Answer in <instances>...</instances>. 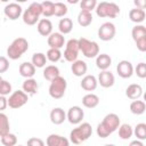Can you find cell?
I'll return each instance as SVG.
<instances>
[{"mask_svg": "<svg viewBox=\"0 0 146 146\" xmlns=\"http://www.w3.org/2000/svg\"><path fill=\"white\" fill-rule=\"evenodd\" d=\"M136 42V46H137V49L139 50V51H146V36L145 38H141V39H139V40H137V41H135Z\"/></svg>", "mask_w": 146, "mask_h": 146, "instance_id": "obj_45", "label": "cell"}, {"mask_svg": "<svg viewBox=\"0 0 146 146\" xmlns=\"http://www.w3.org/2000/svg\"><path fill=\"white\" fill-rule=\"evenodd\" d=\"M79 47H80V51H82V54L87 58H94L99 55V47L95 41H90L86 38H81L79 39Z\"/></svg>", "mask_w": 146, "mask_h": 146, "instance_id": "obj_7", "label": "cell"}, {"mask_svg": "<svg viewBox=\"0 0 146 146\" xmlns=\"http://www.w3.org/2000/svg\"><path fill=\"white\" fill-rule=\"evenodd\" d=\"M1 144L3 146H15L17 144V137L14 133H6L1 136Z\"/></svg>", "mask_w": 146, "mask_h": 146, "instance_id": "obj_34", "label": "cell"}, {"mask_svg": "<svg viewBox=\"0 0 146 146\" xmlns=\"http://www.w3.org/2000/svg\"><path fill=\"white\" fill-rule=\"evenodd\" d=\"M97 79L94 75H86L81 81V88L86 91H94L97 88Z\"/></svg>", "mask_w": 146, "mask_h": 146, "instance_id": "obj_21", "label": "cell"}, {"mask_svg": "<svg viewBox=\"0 0 146 146\" xmlns=\"http://www.w3.org/2000/svg\"><path fill=\"white\" fill-rule=\"evenodd\" d=\"M135 6L139 9H146V0H135Z\"/></svg>", "mask_w": 146, "mask_h": 146, "instance_id": "obj_46", "label": "cell"}, {"mask_svg": "<svg viewBox=\"0 0 146 146\" xmlns=\"http://www.w3.org/2000/svg\"><path fill=\"white\" fill-rule=\"evenodd\" d=\"M144 100H145V103H146V92L144 94Z\"/></svg>", "mask_w": 146, "mask_h": 146, "instance_id": "obj_49", "label": "cell"}, {"mask_svg": "<svg viewBox=\"0 0 146 146\" xmlns=\"http://www.w3.org/2000/svg\"><path fill=\"white\" fill-rule=\"evenodd\" d=\"M43 14L42 9V3L39 2H33L30 5V7L24 11L23 14V22L27 25H34L38 21L39 17Z\"/></svg>", "mask_w": 146, "mask_h": 146, "instance_id": "obj_4", "label": "cell"}, {"mask_svg": "<svg viewBox=\"0 0 146 146\" xmlns=\"http://www.w3.org/2000/svg\"><path fill=\"white\" fill-rule=\"evenodd\" d=\"M66 88H67L66 80L64 78H62V76H58V78H56L55 80H52L50 82L49 95H50V97H52L55 99H59L65 95Z\"/></svg>", "mask_w": 146, "mask_h": 146, "instance_id": "obj_5", "label": "cell"}, {"mask_svg": "<svg viewBox=\"0 0 146 146\" xmlns=\"http://www.w3.org/2000/svg\"><path fill=\"white\" fill-rule=\"evenodd\" d=\"M116 72L121 78L129 79L133 73L132 64L130 62H128V60H121L116 66Z\"/></svg>", "mask_w": 146, "mask_h": 146, "instance_id": "obj_11", "label": "cell"}, {"mask_svg": "<svg viewBox=\"0 0 146 146\" xmlns=\"http://www.w3.org/2000/svg\"><path fill=\"white\" fill-rule=\"evenodd\" d=\"M80 51V47H79V40L76 39H70L66 43V48L64 51V58L67 62L74 63L75 60H78V55Z\"/></svg>", "mask_w": 146, "mask_h": 146, "instance_id": "obj_8", "label": "cell"}, {"mask_svg": "<svg viewBox=\"0 0 146 146\" xmlns=\"http://www.w3.org/2000/svg\"><path fill=\"white\" fill-rule=\"evenodd\" d=\"M117 128H120V117L114 113H110L97 125V135L100 138H106Z\"/></svg>", "mask_w": 146, "mask_h": 146, "instance_id": "obj_1", "label": "cell"}, {"mask_svg": "<svg viewBox=\"0 0 146 146\" xmlns=\"http://www.w3.org/2000/svg\"><path fill=\"white\" fill-rule=\"evenodd\" d=\"M66 116L67 115L65 114L64 110H62L59 107L52 108L51 112H50V121L54 124H62L66 120Z\"/></svg>", "mask_w": 146, "mask_h": 146, "instance_id": "obj_18", "label": "cell"}, {"mask_svg": "<svg viewBox=\"0 0 146 146\" xmlns=\"http://www.w3.org/2000/svg\"><path fill=\"white\" fill-rule=\"evenodd\" d=\"M47 146H70L68 139L65 137H62L59 135H49L47 137Z\"/></svg>", "mask_w": 146, "mask_h": 146, "instance_id": "obj_16", "label": "cell"}, {"mask_svg": "<svg viewBox=\"0 0 146 146\" xmlns=\"http://www.w3.org/2000/svg\"><path fill=\"white\" fill-rule=\"evenodd\" d=\"M125 95L128 98L132 100H137L143 95V88L137 83H132L125 89Z\"/></svg>", "mask_w": 146, "mask_h": 146, "instance_id": "obj_20", "label": "cell"}, {"mask_svg": "<svg viewBox=\"0 0 146 146\" xmlns=\"http://www.w3.org/2000/svg\"><path fill=\"white\" fill-rule=\"evenodd\" d=\"M9 128H10V124H9V121H8V117L1 113L0 114V137L8 133L9 132Z\"/></svg>", "mask_w": 146, "mask_h": 146, "instance_id": "obj_35", "label": "cell"}, {"mask_svg": "<svg viewBox=\"0 0 146 146\" xmlns=\"http://www.w3.org/2000/svg\"><path fill=\"white\" fill-rule=\"evenodd\" d=\"M67 14V7L63 2H56L55 3V16L63 17Z\"/></svg>", "mask_w": 146, "mask_h": 146, "instance_id": "obj_39", "label": "cell"}, {"mask_svg": "<svg viewBox=\"0 0 146 146\" xmlns=\"http://www.w3.org/2000/svg\"><path fill=\"white\" fill-rule=\"evenodd\" d=\"M10 92H11V84L6 80L0 79V95L6 96Z\"/></svg>", "mask_w": 146, "mask_h": 146, "instance_id": "obj_41", "label": "cell"}, {"mask_svg": "<svg viewBox=\"0 0 146 146\" xmlns=\"http://www.w3.org/2000/svg\"><path fill=\"white\" fill-rule=\"evenodd\" d=\"M5 15L11 19V21H15L17 18H19V16L22 15V7L18 5V3H9L5 7Z\"/></svg>", "mask_w": 146, "mask_h": 146, "instance_id": "obj_13", "label": "cell"}, {"mask_svg": "<svg viewBox=\"0 0 146 146\" xmlns=\"http://www.w3.org/2000/svg\"><path fill=\"white\" fill-rule=\"evenodd\" d=\"M71 70H72V73L75 76H82V75H84L87 73L88 66H87V64L83 60H75L72 64Z\"/></svg>", "mask_w": 146, "mask_h": 146, "instance_id": "obj_23", "label": "cell"}, {"mask_svg": "<svg viewBox=\"0 0 146 146\" xmlns=\"http://www.w3.org/2000/svg\"><path fill=\"white\" fill-rule=\"evenodd\" d=\"M27 146H44V141L41 138L32 137L27 140Z\"/></svg>", "mask_w": 146, "mask_h": 146, "instance_id": "obj_43", "label": "cell"}, {"mask_svg": "<svg viewBox=\"0 0 146 146\" xmlns=\"http://www.w3.org/2000/svg\"><path fill=\"white\" fill-rule=\"evenodd\" d=\"M29 49V42L25 38H17L15 39L7 49V55L10 59H18L21 56Z\"/></svg>", "mask_w": 146, "mask_h": 146, "instance_id": "obj_3", "label": "cell"}, {"mask_svg": "<svg viewBox=\"0 0 146 146\" xmlns=\"http://www.w3.org/2000/svg\"><path fill=\"white\" fill-rule=\"evenodd\" d=\"M7 105H8V99H6L5 96H1L0 97V111H3Z\"/></svg>", "mask_w": 146, "mask_h": 146, "instance_id": "obj_47", "label": "cell"}, {"mask_svg": "<svg viewBox=\"0 0 146 146\" xmlns=\"http://www.w3.org/2000/svg\"><path fill=\"white\" fill-rule=\"evenodd\" d=\"M131 35H132V39L135 41L141 39V38H145L146 36V27L143 26V25H137L132 29L131 31Z\"/></svg>", "mask_w": 146, "mask_h": 146, "instance_id": "obj_33", "label": "cell"}, {"mask_svg": "<svg viewBox=\"0 0 146 146\" xmlns=\"http://www.w3.org/2000/svg\"><path fill=\"white\" fill-rule=\"evenodd\" d=\"M114 75L113 73H111L110 71H103L99 73V76H98V82L102 87L104 88H110L114 84Z\"/></svg>", "mask_w": 146, "mask_h": 146, "instance_id": "obj_15", "label": "cell"}, {"mask_svg": "<svg viewBox=\"0 0 146 146\" xmlns=\"http://www.w3.org/2000/svg\"><path fill=\"white\" fill-rule=\"evenodd\" d=\"M129 146H144V144H143L140 140H133V141L130 143Z\"/></svg>", "mask_w": 146, "mask_h": 146, "instance_id": "obj_48", "label": "cell"}, {"mask_svg": "<svg viewBox=\"0 0 146 146\" xmlns=\"http://www.w3.org/2000/svg\"><path fill=\"white\" fill-rule=\"evenodd\" d=\"M135 72H136V74H137L138 78L145 79V78H146V63H139V64L136 66Z\"/></svg>", "mask_w": 146, "mask_h": 146, "instance_id": "obj_42", "label": "cell"}, {"mask_svg": "<svg viewBox=\"0 0 146 146\" xmlns=\"http://www.w3.org/2000/svg\"><path fill=\"white\" fill-rule=\"evenodd\" d=\"M132 133H133V130H132L130 124L124 123V124L120 125V128H119V136H120L121 139H129V138H131Z\"/></svg>", "mask_w": 146, "mask_h": 146, "instance_id": "obj_31", "label": "cell"}, {"mask_svg": "<svg viewBox=\"0 0 146 146\" xmlns=\"http://www.w3.org/2000/svg\"><path fill=\"white\" fill-rule=\"evenodd\" d=\"M18 146H23V145H18Z\"/></svg>", "mask_w": 146, "mask_h": 146, "instance_id": "obj_51", "label": "cell"}, {"mask_svg": "<svg viewBox=\"0 0 146 146\" xmlns=\"http://www.w3.org/2000/svg\"><path fill=\"white\" fill-rule=\"evenodd\" d=\"M60 56H62V52L59 49H49L47 51V59H49L50 62L52 63H56L60 59Z\"/></svg>", "mask_w": 146, "mask_h": 146, "instance_id": "obj_38", "label": "cell"}, {"mask_svg": "<svg viewBox=\"0 0 146 146\" xmlns=\"http://www.w3.org/2000/svg\"><path fill=\"white\" fill-rule=\"evenodd\" d=\"M84 116V113H83V110L79 106H73L68 110L67 112V120L70 121V123L72 124H78L82 121Z\"/></svg>", "mask_w": 146, "mask_h": 146, "instance_id": "obj_12", "label": "cell"}, {"mask_svg": "<svg viewBox=\"0 0 146 146\" xmlns=\"http://www.w3.org/2000/svg\"><path fill=\"white\" fill-rule=\"evenodd\" d=\"M135 136L137 137V139L139 140H145L146 139V123H138L135 127L133 130Z\"/></svg>", "mask_w": 146, "mask_h": 146, "instance_id": "obj_36", "label": "cell"}, {"mask_svg": "<svg viewBox=\"0 0 146 146\" xmlns=\"http://www.w3.org/2000/svg\"><path fill=\"white\" fill-rule=\"evenodd\" d=\"M146 17L145 10L139 9V8H133L129 11V18L133 23H141Z\"/></svg>", "mask_w": 146, "mask_h": 146, "instance_id": "obj_26", "label": "cell"}, {"mask_svg": "<svg viewBox=\"0 0 146 146\" xmlns=\"http://www.w3.org/2000/svg\"><path fill=\"white\" fill-rule=\"evenodd\" d=\"M97 2L96 0H82L80 2V7H81V10H87V11H90L92 9H95Z\"/></svg>", "mask_w": 146, "mask_h": 146, "instance_id": "obj_40", "label": "cell"}, {"mask_svg": "<svg viewBox=\"0 0 146 146\" xmlns=\"http://www.w3.org/2000/svg\"><path fill=\"white\" fill-rule=\"evenodd\" d=\"M105 146H114V145H112V144H107V145H105Z\"/></svg>", "mask_w": 146, "mask_h": 146, "instance_id": "obj_50", "label": "cell"}, {"mask_svg": "<svg viewBox=\"0 0 146 146\" xmlns=\"http://www.w3.org/2000/svg\"><path fill=\"white\" fill-rule=\"evenodd\" d=\"M23 91L30 95H34L38 91V83L34 79H26L23 82Z\"/></svg>", "mask_w": 146, "mask_h": 146, "instance_id": "obj_28", "label": "cell"}, {"mask_svg": "<svg viewBox=\"0 0 146 146\" xmlns=\"http://www.w3.org/2000/svg\"><path fill=\"white\" fill-rule=\"evenodd\" d=\"M42 9H43V16L50 17L55 15V3L51 1H43L42 2Z\"/></svg>", "mask_w": 146, "mask_h": 146, "instance_id": "obj_37", "label": "cell"}, {"mask_svg": "<svg viewBox=\"0 0 146 146\" xmlns=\"http://www.w3.org/2000/svg\"><path fill=\"white\" fill-rule=\"evenodd\" d=\"M47 63V57L42 52H35L32 56V64L35 67H43Z\"/></svg>", "mask_w": 146, "mask_h": 146, "instance_id": "obj_32", "label": "cell"}, {"mask_svg": "<svg viewBox=\"0 0 146 146\" xmlns=\"http://www.w3.org/2000/svg\"><path fill=\"white\" fill-rule=\"evenodd\" d=\"M92 133V129L91 125L88 122L82 123L81 125H79L78 128H74L71 133H70V139L73 144L75 145H80L81 143H83L84 140H87Z\"/></svg>", "mask_w": 146, "mask_h": 146, "instance_id": "obj_2", "label": "cell"}, {"mask_svg": "<svg viewBox=\"0 0 146 146\" xmlns=\"http://www.w3.org/2000/svg\"><path fill=\"white\" fill-rule=\"evenodd\" d=\"M115 33H116L115 25L110 22L102 24L100 27L98 29V38L103 41H111L115 36Z\"/></svg>", "mask_w": 146, "mask_h": 146, "instance_id": "obj_10", "label": "cell"}, {"mask_svg": "<svg viewBox=\"0 0 146 146\" xmlns=\"http://www.w3.org/2000/svg\"><path fill=\"white\" fill-rule=\"evenodd\" d=\"M18 72H19V74H21L23 78L31 79V78L35 74V66H34L32 63L25 62V63H22V64L19 65Z\"/></svg>", "mask_w": 146, "mask_h": 146, "instance_id": "obj_17", "label": "cell"}, {"mask_svg": "<svg viewBox=\"0 0 146 146\" xmlns=\"http://www.w3.org/2000/svg\"><path fill=\"white\" fill-rule=\"evenodd\" d=\"M112 64V58L107 54H100L96 58V65L102 71H107V68Z\"/></svg>", "mask_w": 146, "mask_h": 146, "instance_id": "obj_22", "label": "cell"}, {"mask_svg": "<svg viewBox=\"0 0 146 146\" xmlns=\"http://www.w3.org/2000/svg\"><path fill=\"white\" fill-rule=\"evenodd\" d=\"M9 67V62L5 56L0 57V73H5Z\"/></svg>", "mask_w": 146, "mask_h": 146, "instance_id": "obj_44", "label": "cell"}, {"mask_svg": "<svg viewBox=\"0 0 146 146\" xmlns=\"http://www.w3.org/2000/svg\"><path fill=\"white\" fill-rule=\"evenodd\" d=\"M27 100H29V97H27L26 92L21 91V90H16L9 96L8 106L16 110V108H19V107L24 106L27 103Z\"/></svg>", "mask_w": 146, "mask_h": 146, "instance_id": "obj_9", "label": "cell"}, {"mask_svg": "<svg viewBox=\"0 0 146 146\" xmlns=\"http://www.w3.org/2000/svg\"><path fill=\"white\" fill-rule=\"evenodd\" d=\"M82 104L87 108H95L99 104V97L95 94H88V95L83 96Z\"/></svg>", "mask_w": 146, "mask_h": 146, "instance_id": "obj_24", "label": "cell"}, {"mask_svg": "<svg viewBox=\"0 0 146 146\" xmlns=\"http://www.w3.org/2000/svg\"><path fill=\"white\" fill-rule=\"evenodd\" d=\"M52 31V24L49 19L47 18H42L39 21L38 23V32L42 35V36H48L51 34Z\"/></svg>", "mask_w": 146, "mask_h": 146, "instance_id": "obj_19", "label": "cell"}, {"mask_svg": "<svg viewBox=\"0 0 146 146\" xmlns=\"http://www.w3.org/2000/svg\"><path fill=\"white\" fill-rule=\"evenodd\" d=\"M64 43H65V39L62 33L55 32L48 36V46L51 49H60L62 47H64Z\"/></svg>", "mask_w": 146, "mask_h": 146, "instance_id": "obj_14", "label": "cell"}, {"mask_svg": "<svg viewBox=\"0 0 146 146\" xmlns=\"http://www.w3.org/2000/svg\"><path fill=\"white\" fill-rule=\"evenodd\" d=\"M43 76H44L46 80H48V81L51 82V81L55 80L56 78L60 76V75H59V70H58V67L55 66V65L46 66V68L43 70Z\"/></svg>", "mask_w": 146, "mask_h": 146, "instance_id": "obj_25", "label": "cell"}, {"mask_svg": "<svg viewBox=\"0 0 146 146\" xmlns=\"http://www.w3.org/2000/svg\"><path fill=\"white\" fill-rule=\"evenodd\" d=\"M96 13L99 17H111L115 18L120 14V7L113 2L103 1L97 6Z\"/></svg>", "mask_w": 146, "mask_h": 146, "instance_id": "obj_6", "label": "cell"}, {"mask_svg": "<svg viewBox=\"0 0 146 146\" xmlns=\"http://www.w3.org/2000/svg\"><path fill=\"white\" fill-rule=\"evenodd\" d=\"M130 111L131 113L136 115H140L146 111V104L143 100H133L130 104Z\"/></svg>", "mask_w": 146, "mask_h": 146, "instance_id": "obj_30", "label": "cell"}, {"mask_svg": "<svg viewBox=\"0 0 146 146\" xmlns=\"http://www.w3.org/2000/svg\"><path fill=\"white\" fill-rule=\"evenodd\" d=\"M58 29L62 34H67L73 29V22L71 18H62L58 23Z\"/></svg>", "mask_w": 146, "mask_h": 146, "instance_id": "obj_29", "label": "cell"}, {"mask_svg": "<svg viewBox=\"0 0 146 146\" xmlns=\"http://www.w3.org/2000/svg\"><path fill=\"white\" fill-rule=\"evenodd\" d=\"M92 22V15L90 11H87V10H81L78 15V23L86 27V26H89Z\"/></svg>", "mask_w": 146, "mask_h": 146, "instance_id": "obj_27", "label": "cell"}]
</instances>
